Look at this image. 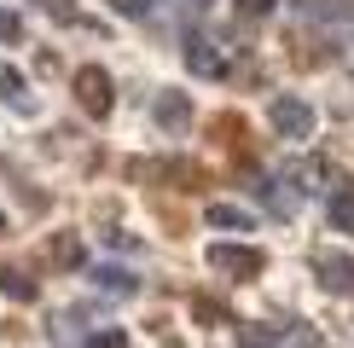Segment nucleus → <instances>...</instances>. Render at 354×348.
<instances>
[{"mask_svg":"<svg viewBox=\"0 0 354 348\" xmlns=\"http://www.w3.org/2000/svg\"><path fill=\"white\" fill-rule=\"evenodd\" d=\"M151 116H157L163 134H180V128L192 122V99H186V93H163V99L151 105Z\"/></svg>","mask_w":354,"mask_h":348,"instance_id":"423d86ee","label":"nucleus"},{"mask_svg":"<svg viewBox=\"0 0 354 348\" xmlns=\"http://www.w3.org/2000/svg\"><path fill=\"white\" fill-rule=\"evenodd\" d=\"M273 6H279V0H239V12H244V18H268Z\"/></svg>","mask_w":354,"mask_h":348,"instance_id":"6ab92c4d","label":"nucleus"},{"mask_svg":"<svg viewBox=\"0 0 354 348\" xmlns=\"http://www.w3.org/2000/svg\"><path fill=\"white\" fill-rule=\"evenodd\" d=\"M41 6H47V18H58V23H76V6H70V0H41Z\"/></svg>","mask_w":354,"mask_h":348,"instance_id":"a211bd4d","label":"nucleus"},{"mask_svg":"<svg viewBox=\"0 0 354 348\" xmlns=\"http://www.w3.org/2000/svg\"><path fill=\"white\" fill-rule=\"evenodd\" d=\"M209 226H221V232H250V226H256V215L239 209V203H209Z\"/></svg>","mask_w":354,"mask_h":348,"instance_id":"0eeeda50","label":"nucleus"},{"mask_svg":"<svg viewBox=\"0 0 354 348\" xmlns=\"http://www.w3.org/2000/svg\"><path fill=\"white\" fill-rule=\"evenodd\" d=\"M0 41H6V47H18V41H24V18L12 6H0Z\"/></svg>","mask_w":354,"mask_h":348,"instance_id":"ddd939ff","label":"nucleus"},{"mask_svg":"<svg viewBox=\"0 0 354 348\" xmlns=\"http://www.w3.org/2000/svg\"><path fill=\"white\" fill-rule=\"evenodd\" d=\"M87 348H128V331H93V337H87Z\"/></svg>","mask_w":354,"mask_h":348,"instance_id":"2eb2a0df","label":"nucleus"},{"mask_svg":"<svg viewBox=\"0 0 354 348\" xmlns=\"http://www.w3.org/2000/svg\"><path fill=\"white\" fill-rule=\"evenodd\" d=\"M0 290H6L12 302H35V279H29L24 267H0Z\"/></svg>","mask_w":354,"mask_h":348,"instance_id":"9b49d317","label":"nucleus"},{"mask_svg":"<svg viewBox=\"0 0 354 348\" xmlns=\"http://www.w3.org/2000/svg\"><path fill=\"white\" fill-rule=\"evenodd\" d=\"M186 70H192V76H203V81H221V76H227V58L215 52V41L186 35Z\"/></svg>","mask_w":354,"mask_h":348,"instance_id":"39448f33","label":"nucleus"},{"mask_svg":"<svg viewBox=\"0 0 354 348\" xmlns=\"http://www.w3.org/2000/svg\"><path fill=\"white\" fill-rule=\"evenodd\" d=\"M0 99H6L12 110H29V93H24V76H18V70H0Z\"/></svg>","mask_w":354,"mask_h":348,"instance_id":"f8f14e48","label":"nucleus"},{"mask_svg":"<svg viewBox=\"0 0 354 348\" xmlns=\"http://www.w3.org/2000/svg\"><path fill=\"white\" fill-rule=\"evenodd\" d=\"M209 267L221 279H256L261 267H268V255L256 250V244H215L209 250Z\"/></svg>","mask_w":354,"mask_h":348,"instance_id":"f03ea898","label":"nucleus"},{"mask_svg":"<svg viewBox=\"0 0 354 348\" xmlns=\"http://www.w3.org/2000/svg\"><path fill=\"white\" fill-rule=\"evenodd\" d=\"M0 232H6V215H0Z\"/></svg>","mask_w":354,"mask_h":348,"instance_id":"aec40b11","label":"nucleus"},{"mask_svg":"<svg viewBox=\"0 0 354 348\" xmlns=\"http://www.w3.org/2000/svg\"><path fill=\"white\" fill-rule=\"evenodd\" d=\"M93 284L111 290V296H134V290H140V279L128 267H93Z\"/></svg>","mask_w":354,"mask_h":348,"instance_id":"6e6552de","label":"nucleus"},{"mask_svg":"<svg viewBox=\"0 0 354 348\" xmlns=\"http://www.w3.org/2000/svg\"><path fill=\"white\" fill-rule=\"evenodd\" d=\"M239 337H244L250 348H273V342H279V331H273V325H268V331H261V325H244Z\"/></svg>","mask_w":354,"mask_h":348,"instance_id":"4468645a","label":"nucleus"},{"mask_svg":"<svg viewBox=\"0 0 354 348\" xmlns=\"http://www.w3.org/2000/svg\"><path fill=\"white\" fill-rule=\"evenodd\" d=\"M76 99H82L87 116H111V105H116V99H111V76L99 64H82L76 70Z\"/></svg>","mask_w":354,"mask_h":348,"instance_id":"7ed1b4c3","label":"nucleus"},{"mask_svg":"<svg viewBox=\"0 0 354 348\" xmlns=\"http://www.w3.org/2000/svg\"><path fill=\"white\" fill-rule=\"evenodd\" d=\"M326 215H331V226H337V232H354V192H348V186H337V192H331Z\"/></svg>","mask_w":354,"mask_h":348,"instance_id":"9d476101","label":"nucleus"},{"mask_svg":"<svg viewBox=\"0 0 354 348\" xmlns=\"http://www.w3.org/2000/svg\"><path fill=\"white\" fill-rule=\"evenodd\" d=\"M111 12H122V18H151V0H105Z\"/></svg>","mask_w":354,"mask_h":348,"instance_id":"dca6fc26","label":"nucleus"},{"mask_svg":"<svg viewBox=\"0 0 354 348\" xmlns=\"http://www.w3.org/2000/svg\"><path fill=\"white\" fill-rule=\"evenodd\" d=\"M268 122H273L285 139H314V105L297 99V93H279L273 105H268Z\"/></svg>","mask_w":354,"mask_h":348,"instance_id":"f257e3e1","label":"nucleus"},{"mask_svg":"<svg viewBox=\"0 0 354 348\" xmlns=\"http://www.w3.org/2000/svg\"><path fill=\"white\" fill-rule=\"evenodd\" d=\"M192 313H198L203 325H227V313H221V308H215L209 296H198V302H192Z\"/></svg>","mask_w":354,"mask_h":348,"instance_id":"f3484780","label":"nucleus"},{"mask_svg":"<svg viewBox=\"0 0 354 348\" xmlns=\"http://www.w3.org/2000/svg\"><path fill=\"white\" fill-rule=\"evenodd\" d=\"M47 255L58 261V267H82V232H53Z\"/></svg>","mask_w":354,"mask_h":348,"instance_id":"1a4fd4ad","label":"nucleus"},{"mask_svg":"<svg viewBox=\"0 0 354 348\" xmlns=\"http://www.w3.org/2000/svg\"><path fill=\"white\" fill-rule=\"evenodd\" d=\"M314 273H319V284H326V290H337V296H348V290H354V261L337 255V250H314Z\"/></svg>","mask_w":354,"mask_h":348,"instance_id":"20e7f679","label":"nucleus"}]
</instances>
